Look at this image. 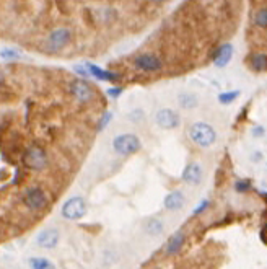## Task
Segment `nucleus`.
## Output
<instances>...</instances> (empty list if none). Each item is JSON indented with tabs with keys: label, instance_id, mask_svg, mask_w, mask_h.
<instances>
[{
	"label": "nucleus",
	"instance_id": "f257e3e1",
	"mask_svg": "<svg viewBox=\"0 0 267 269\" xmlns=\"http://www.w3.org/2000/svg\"><path fill=\"white\" fill-rule=\"evenodd\" d=\"M189 137H191V141L195 146L207 149L217 141V132H215V129L210 124L200 121V122H194L191 126V129H189Z\"/></svg>",
	"mask_w": 267,
	"mask_h": 269
},
{
	"label": "nucleus",
	"instance_id": "f03ea898",
	"mask_svg": "<svg viewBox=\"0 0 267 269\" xmlns=\"http://www.w3.org/2000/svg\"><path fill=\"white\" fill-rule=\"evenodd\" d=\"M113 147L121 155H132L140 150L142 142L135 134H121L113 141Z\"/></svg>",
	"mask_w": 267,
	"mask_h": 269
},
{
	"label": "nucleus",
	"instance_id": "7ed1b4c3",
	"mask_svg": "<svg viewBox=\"0 0 267 269\" xmlns=\"http://www.w3.org/2000/svg\"><path fill=\"white\" fill-rule=\"evenodd\" d=\"M23 202L30 211H44L48 207V198L41 188L31 186L23 194Z\"/></svg>",
	"mask_w": 267,
	"mask_h": 269
},
{
	"label": "nucleus",
	"instance_id": "20e7f679",
	"mask_svg": "<svg viewBox=\"0 0 267 269\" xmlns=\"http://www.w3.org/2000/svg\"><path fill=\"white\" fill-rule=\"evenodd\" d=\"M23 163L26 168L39 172V170L48 167V155H46L43 149L30 147V149H26V152L23 155Z\"/></svg>",
	"mask_w": 267,
	"mask_h": 269
},
{
	"label": "nucleus",
	"instance_id": "39448f33",
	"mask_svg": "<svg viewBox=\"0 0 267 269\" xmlns=\"http://www.w3.org/2000/svg\"><path fill=\"white\" fill-rule=\"evenodd\" d=\"M85 214H87V204H85L83 198H80V196H75V198H70L69 201L64 202V206H62L64 219L78 220V219H82Z\"/></svg>",
	"mask_w": 267,
	"mask_h": 269
},
{
	"label": "nucleus",
	"instance_id": "423d86ee",
	"mask_svg": "<svg viewBox=\"0 0 267 269\" xmlns=\"http://www.w3.org/2000/svg\"><path fill=\"white\" fill-rule=\"evenodd\" d=\"M70 41V31L67 28H57L49 35L46 41V49L49 52H59L62 51Z\"/></svg>",
	"mask_w": 267,
	"mask_h": 269
},
{
	"label": "nucleus",
	"instance_id": "0eeeda50",
	"mask_svg": "<svg viewBox=\"0 0 267 269\" xmlns=\"http://www.w3.org/2000/svg\"><path fill=\"white\" fill-rule=\"evenodd\" d=\"M155 119H156V124L163 129H176L181 124L179 114L176 113V111L168 109V108L160 109L158 113H156Z\"/></svg>",
	"mask_w": 267,
	"mask_h": 269
},
{
	"label": "nucleus",
	"instance_id": "6e6552de",
	"mask_svg": "<svg viewBox=\"0 0 267 269\" xmlns=\"http://www.w3.org/2000/svg\"><path fill=\"white\" fill-rule=\"evenodd\" d=\"M134 65L142 72H158L161 69V61L155 54H140L134 59Z\"/></svg>",
	"mask_w": 267,
	"mask_h": 269
},
{
	"label": "nucleus",
	"instance_id": "1a4fd4ad",
	"mask_svg": "<svg viewBox=\"0 0 267 269\" xmlns=\"http://www.w3.org/2000/svg\"><path fill=\"white\" fill-rule=\"evenodd\" d=\"M70 93L74 95L78 101L82 103H87L90 101L91 98H93V90H91V87L83 80V78H78V80H74L70 83Z\"/></svg>",
	"mask_w": 267,
	"mask_h": 269
},
{
	"label": "nucleus",
	"instance_id": "9d476101",
	"mask_svg": "<svg viewBox=\"0 0 267 269\" xmlns=\"http://www.w3.org/2000/svg\"><path fill=\"white\" fill-rule=\"evenodd\" d=\"M231 57H233V46L230 43H226V44H221L220 48L213 52L212 61L215 64V67L221 69V67H225V65L230 64Z\"/></svg>",
	"mask_w": 267,
	"mask_h": 269
},
{
	"label": "nucleus",
	"instance_id": "9b49d317",
	"mask_svg": "<svg viewBox=\"0 0 267 269\" xmlns=\"http://www.w3.org/2000/svg\"><path fill=\"white\" fill-rule=\"evenodd\" d=\"M182 180H184L187 185L197 186L202 180V167L199 163H189L182 172Z\"/></svg>",
	"mask_w": 267,
	"mask_h": 269
},
{
	"label": "nucleus",
	"instance_id": "f8f14e48",
	"mask_svg": "<svg viewBox=\"0 0 267 269\" xmlns=\"http://www.w3.org/2000/svg\"><path fill=\"white\" fill-rule=\"evenodd\" d=\"M87 70H88V75H93L96 80H101V82H116V80H119V74L104 70V69L98 67V65H95V64H87Z\"/></svg>",
	"mask_w": 267,
	"mask_h": 269
},
{
	"label": "nucleus",
	"instance_id": "ddd939ff",
	"mask_svg": "<svg viewBox=\"0 0 267 269\" xmlns=\"http://www.w3.org/2000/svg\"><path fill=\"white\" fill-rule=\"evenodd\" d=\"M59 243V232L56 228H46L41 233L38 235V245L46 248V250H51Z\"/></svg>",
	"mask_w": 267,
	"mask_h": 269
},
{
	"label": "nucleus",
	"instance_id": "4468645a",
	"mask_svg": "<svg viewBox=\"0 0 267 269\" xmlns=\"http://www.w3.org/2000/svg\"><path fill=\"white\" fill-rule=\"evenodd\" d=\"M184 204V196L181 191H173L165 198V207L168 211H178Z\"/></svg>",
	"mask_w": 267,
	"mask_h": 269
},
{
	"label": "nucleus",
	"instance_id": "2eb2a0df",
	"mask_svg": "<svg viewBox=\"0 0 267 269\" xmlns=\"http://www.w3.org/2000/svg\"><path fill=\"white\" fill-rule=\"evenodd\" d=\"M184 241H186V235L184 233H182V232L174 233L166 243V253L168 254H176L182 248V245H184Z\"/></svg>",
	"mask_w": 267,
	"mask_h": 269
},
{
	"label": "nucleus",
	"instance_id": "dca6fc26",
	"mask_svg": "<svg viewBox=\"0 0 267 269\" xmlns=\"http://www.w3.org/2000/svg\"><path fill=\"white\" fill-rule=\"evenodd\" d=\"M251 65L254 67V70H257V72L265 70V65H267L265 52H256V54H252L251 56Z\"/></svg>",
	"mask_w": 267,
	"mask_h": 269
},
{
	"label": "nucleus",
	"instance_id": "f3484780",
	"mask_svg": "<svg viewBox=\"0 0 267 269\" xmlns=\"http://www.w3.org/2000/svg\"><path fill=\"white\" fill-rule=\"evenodd\" d=\"M145 230L148 235H152V237H156V235H160L163 232V222L158 220V219H152L147 222L145 225Z\"/></svg>",
	"mask_w": 267,
	"mask_h": 269
},
{
	"label": "nucleus",
	"instance_id": "a211bd4d",
	"mask_svg": "<svg viewBox=\"0 0 267 269\" xmlns=\"http://www.w3.org/2000/svg\"><path fill=\"white\" fill-rule=\"evenodd\" d=\"M30 266L31 269H56V266L46 258H31Z\"/></svg>",
	"mask_w": 267,
	"mask_h": 269
},
{
	"label": "nucleus",
	"instance_id": "6ab92c4d",
	"mask_svg": "<svg viewBox=\"0 0 267 269\" xmlns=\"http://www.w3.org/2000/svg\"><path fill=\"white\" fill-rule=\"evenodd\" d=\"M178 100L182 108H194L197 104V96L192 93H181Z\"/></svg>",
	"mask_w": 267,
	"mask_h": 269
},
{
	"label": "nucleus",
	"instance_id": "aec40b11",
	"mask_svg": "<svg viewBox=\"0 0 267 269\" xmlns=\"http://www.w3.org/2000/svg\"><path fill=\"white\" fill-rule=\"evenodd\" d=\"M239 96V91L238 90H231V91H225V93H220L218 95V101L221 104H230L233 103L236 98Z\"/></svg>",
	"mask_w": 267,
	"mask_h": 269
},
{
	"label": "nucleus",
	"instance_id": "412c9836",
	"mask_svg": "<svg viewBox=\"0 0 267 269\" xmlns=\"http://www.w3.org/2000/svg\"><path fill=\"white\" fill-rule=\"evenodd\" d=\"M254 22H256V25L259 26V28H264L265 30V26H267V10H265V7H264V9H260L256 13V17H254Z\"/></svg>",
	"mask_w": 267,
	"mask_h": 269
},
{
	"label": "nucleus",
	"instance_id": "4be33fe9",
	"mask_svg": "<svg viewBox=\"0 0 267 269\" xmlns=\"http://www.w3.org/2000/svg\"><path fill=\"white\" fill-rule=\"evenodd\" d=\"M0 57L5 59V61H15V59L20 57V52L15 51V49H4L0 52Z\"/></svg>",
	"mask_w": 267,
	"mask_h": 269
},
{
	"label": "nucleus",
	"instance_id": "5701e85b",
	"mask_svg": "<svg viewBox=\"0 0 267 269\" xmlns=\"http://www.w3.org/2000/svg\"><path fill=\"white\" fill-rule=\"evenodd\" d=\"M234 189H236L238 193H246L251 189V181L247 180H241V181H236V185H234Z\"/></svg>",
	"mask_w": 267,
	"mask_h": 269
},
{
	"label": "nucleus",
	"instance_id": "b1692460",
	"mask_svg": "<svg viewBox=\"0 0 267 269\" xmlns=\"http://www.w3.org/2000/svg\"><path fill=\"white\" fill-rule=\"evenodd\" d=\"M111 117H113V114H111V113H104V114H103V117H101V122L98 124V129L103 130L104 127H106L108 124H109V121H111Z\"/></svg>",
	"mask_w": 267,
	"mask_h": 269
},
{
	"label": "nucleus",
	"instance_id": "393cba45",
	"mask_svg": "<svg viewBox=\"0 0 267 269\" xmlns=\"http://www.w3.org/2000/svg\"><path fill=\"white\" fill-rule=\"evenodd\" d=\"M108 96H111V98H119L121 96V93H122V88L121 87H116V88H108Z\"/></svg>",
	"mask_w": 267,
	"mask_h": 269
},
{
	"label": "nucleus",
	"instance_id": "a878e982",
	"mask_svg": "<svg viewBox=\"0 0 267 269\" xmlns=\"http://www.w3.org/2000/svg\"><path fill=\"white\" fill-rule=\"evenodd\" d=\"M208 207V201L207 199H204V201H200V204L194 209V215H197V214H200V212H204V209H207Z\"/></svg>",
	"mask_w": 267,
	"mask_h": 269
},
{
	"label": "nucleus",
	"instance_id": "bb28decb",
	"mask_svg": "<svg viewBox=\"0 0 267 269\" xmlns=\"http://www.w3.org/2000/svg\"><path fill=\"white\" fill-rule=\"evenodd\" d=\"M75 72L78 75H82L83 78L85 77H88V70H87V67H82V65H75Z\"/></svg>",
	"mask_w": 267,
	"mask_h": 269
},
{
	"label": "nucleus",
	"instance_id": "cd10ccee",
	"mask_svg": "<svg viewBox=\"0 0 267 269\" xmlns=\"http://www.w3.org/2000/svg\"><path fill=\"white\" fill-rule=\"evenodd\" d=\"M2 80H4V75H2V72H0V83H2Z\"/></svg>",
	"mask_w": 267,
	"mask_h": 269
},
{
	"label": "nucleus",
	"instance_id": "c85d7f7f",
	"mask_svg": "<svg viewBox=\"0 0 267 269\" xmlns=\"http://www.w3.org/2000/svg\"><path fill=\"white\" fill-rule=\"evenodd\" d=\"M152 2H156V4H160V2H163V0H152Z\"/></svg>",
	"mask_w": 267,
	"mask_h": 269
}]
</instances>
